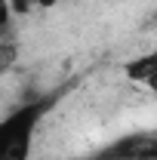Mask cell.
Listing matches in <instances>:
<instances>
[{"instance_id":"obj_2","label":"cell","mask_w":157,"mask_h":160,"mask_svg":"<svg viewBox=\"0 0 157 160\" xmlns=\"http://www.w3.org/2000/svg\"><path fill=\"white\" fill-rule=\"evenodd\" d=\"M93 160H157V145L148 136H139V139H120L111 148H105L99 157Z\"/></svg>"},{"instance_id":"obj_6","label":"cell","mask_w":157,"mask_h":160,"mask_svg":"<svg viewBox=\"0 0 157 160\" xmlns=\"http://www.w3.org/2000/svg\"><path fill=\"white\" fill-rule=\"evenodd\" d=\"M9 16H13L9 12V0H0V31L9 25Z\"/></svg>"},{"instance_id":"obj_3","label":"cell","mask_w":157,"mask_h":160,"mask_svg":"<svg viewBox=\"0 0 157 160\" xmlns=\"http://www.w3.org/2000/svg\"><path fill=\"white\" fill-rule=\"evenodd\" d=\"M154 68H157L154 56H142V59L126 65V77L129 80H142V83H154Z\"/></svg>"},{"instance_id":"obj_1","label":"cell","mask_w":157,"mask_h":160,"mask_svg":"<svg viewBox=\"0 0 157 160\" xmlns=\"http://www.w3.org/2000/svg\"><path fill=\"white\" fill-rule=\"evenodd\" d=\"M53 102H56V96L34 99L0 120V160H28L34 129L40 126L43 114L53 108Z\"/></svg>"},{"instance_id":"obj_7","label":"cell","mask_w":157,"mask_h":160,"mask_svg":"<svg viewBox=\"0 0 157 160\" xmlns=\"http://www.w3.org/2000/svg\"><path fill=\"white\" fill-rule=\"evenodd\" d=\"M34 6H53V3H59V0H31Z\"/></svg>"},{"instance_id":"obj_5","label":"cell","mask_w":157,"mask_h":160,"mask_svg":"<svg viewBox=\"0 0 157 160\" xmlns=\"http://www.w3.org/2000/svg\"><path fill=\"white\" fill-rule=\"evenodd\" d=\"M31 6H34L31 0H9V12H16V16H25Z\"/></svg>"},{"instance_id":"obj_4","label":"cell","mask_w":157,"mask_h":160,"mask_svg":"<svg viewBox=\"0 0 157 160\" xmlns=\"http://www.w3.org/2000/svg\"><path fill=\"white\" fill-rule=\"evenodd\" d=\"M19 59V43L13 40H0V74H6Z\"/></svg>"}]
</instances>
